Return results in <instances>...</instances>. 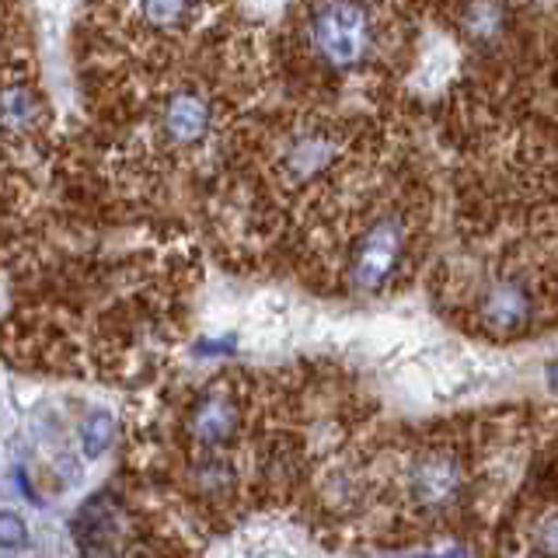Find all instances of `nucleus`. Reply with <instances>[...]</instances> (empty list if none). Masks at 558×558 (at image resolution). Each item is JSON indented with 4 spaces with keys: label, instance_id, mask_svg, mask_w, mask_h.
Listing matches in <instances>:
<instances>
[{
    "label": "nucleus",
    "instance_id": "1",
    "mask_svg": "<svg viewBox=\"0 0 558 558\" xmlns=\"http://www.w3.org/2000/svg\"><path fill=\"white\" fill-rule=\"evenodd\" d=\"M307 39L325 66L353 70L374 49V17L363 0H322L311 11Z\"/></svg>",
    "mask_w": 558,
    "mask_h": 558
},
{
    "label": "nucleus",
    "instance_id": "2",
    "mask_svg": "<svg viewBox=\"0 0 558 558\" xmlns=\"http://www.w3.org/2000/svg\"><path fill=\"white\" fill-rule=\"evenodd\" d=\"M405 244H409V223L401 214H388L374 220L366 231L360 234L353 262H349V283L363 293H374L380 287H388L395 272L401 269V258H405Z\"/></svg>",
    "mask_w": 558,
    "mask_h": 558
},
{
    "label": "nucleus",
    "instance_id": "3",
    "mask_svg": "<svg viewBox=\"0 0 558 558\" xmlns=\"http://www.w3.org/2000/svg\"><path fill=\"white\" fill-rule=\"evenodd\" d=\"M468 493L464 461L450 450H423L409 464V496L423 513L444 517L458 510Z\"/></svg>",
    "mask_w": 558,
    "mask_h": 558
},
{
    "label": "nucleus",
    "instance_id": "4",
    "mask_svg": "<svg viewBox=\"0 0 558 558\" xmlns=\"http://www.w3.org/2000/svg\"><path fill=\"white\" fill-rule=\"evenodd\" d=\"M478 314H482V325L493 331V336H520V331H527L534 314H537V304H534V293L531 287L523 283V279H499L493 283L485 293H482V304H478Z\"/></svg>",
    "mask_w": 558,
    "mask_h": 558
},
{
    "label": "nucleus",
    "instance_id": "5",
    "mask_svg": "<svg viewBox=\"0 0 558 558\" xmlns=\"http://www.w3.org/2000/svg\"><path fill=\"white\" fill-rule=\"evenodd\" d=\"M209 126H214V105L203 92H192V87H182L174 92L165 109H161V133L168 144L174 147H196L209 136Z\"/></svg>",
    "mask_w": 558,
    "mask_h": 558
},
{
    "label": "nucleus",
    "instance_id": "6",
    "mask_svg": "<svg viewBox=\"0 0 558 558\" xmlns=\"http://www.w3.org/2000/svg\"><path fill=\"white\" fill-rule=\"evenodd\" d=\"M241 429V409L231 391H206L189 412V433L199 447H223Z\"/></svg>",
    "mask_w": 558,
    "mask_h": 558
},
{
    "label": "nucleus",
    "instance_id": "7",
    "mask_svg": "<svg viewBox=\"0 0 558 558\" xmlns=\"http://www.w3.org/2000/svg\"><path fill=\"white\" fill-rule=\"evenodd\" d=\"M336 157H339L336 136L325 130H304V133H296L283 150V174L296 185H307L336 165Z\"/></svg>",
    "mask_w": 558,
    "mask_h": 558
},
{
    "label": "nucleus",
    "instance_id": "8",
    "mask_svg": "<svg viewBox=\"0 0 558 558\" xmlns=\"http://www.w3.org/2000/svg\"><path fill=\"white\" fill-rule=\"evenodd\" d=\"M510 28V11L502 0H468L461 11V32L475 46H496Z\"/></svg>",
    "mask_w": 558,
    "mask_h": 558
},
{
    "label": "nucleus",
    "instance_id": "9",
    "mask_svg": "<svg viewBox=\"0 0 558 558\" xmlns=\"http://www.w3.org/2000/svg\"><path fill=\"white\" fill-rule=\"evenodd\" d=\"M136 22L150 32H179L189 25L196 0H130Z\"/></svg>",
    "mask_w": 558,
    "mask_h": 558
},
{
    "label": "nucleus",
    "instance_id": "10",
    "mask_svg": "<svg viewBox=\"0 0 558 558\" xmlns=\"http://www.w3.org/2000/svg\"><path fill=\"white\" fill-rule=\"evenodd\" d=\"M35 116H39V105H35V95L25 84H14L0 92V126L8 133H25L35 126Z\"/></svg>",
    "mask_w": 558,
    "mask_h": 558
},
{
    "label": "nucleus",
    "instance_id": "11",
    "mask_svg": "<svg viewBox=\"0 0 558 558\" xmlns=\"http://www.w3.org/2000/svg\"><path fill=\"white\" fill-rule=\"evenodd\" d=\"M112 436H116L112 415L109 412H95V415H87L84 426H81V447H84L87 458H98V453L112 444Z\"/></svg>",
    "mask_w": 558,
    "mask_h": 558
},
{
    "label": "nucleus",
    "instance_id": "12",
    "mask_svg": "<svg viewBox=\"0 0 558 558\" xmlns=\"http://www.w3.org/2000/svg\"><path fill=\"white\" fill-rule=\"evenodd\" d=\"M25 541H28V527H25V520L17 517V513H0V548H25Z\"/></svg>",
    "mask_w": 558,
    "mask_h": 558
},
{
    "label": "nucleus",
    "instance_id": "13",
    "mask_svg": "<svg viewBox=\"0 0 558 558\" xmlns=\"http://www.w3.org/2000/svg\"><path fill=\"white\" fill-rule=\"evenodd\" d=\"M534 551L537 555H558V513H548L534 531Z\"/></svg>",
    "mask_w": 558,
    "mask_h": 558
},
{
    "label": "nucleus",
    "instance_id": "14",
    "mask_svg": "<svg viewBox=\"0 0 558 558\" xmlns=\"http://www.w3.org/2000/svg\"><path fill=\"white\" fill-rule=\"evenodd\" d=\"M545 380H548V388L558 395V360H551L548 363V371H545Z\"/></svg>",
    "mask_w": 558,
    "mask_h": 558
}]
</instances>
